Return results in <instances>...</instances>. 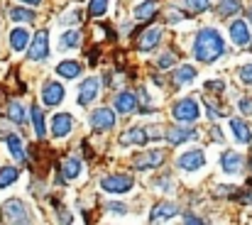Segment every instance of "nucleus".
Here are the masks:
<instances>
[{
	"instance_id": "nucleus-1",
	"label": "nucleus",
	"mask_w": 252,
	"mask_h": 225,
	"mask_svg": "<svg viewBox=\"0 0 252 225\" xmlns=\"http://www.w3.org/2000/svg\"><path fill=\"white\" fill-rule=\"evenodd\" d=\"M225 42L216 30H201L196 42H193V57L203 64H213L218 57H223Z\"/></svg>"
},
{
	"instance_id": "nucleus-2",
	"label": "nucleus",
	"mask_w": 252,
	"mask_h": 225,
	"mask_svg": "<svg viewBox=\"0 0 252 225\" xmlns=\"http://www.w3.org/2000/svg\"><path fill=\"white\" fill-rule=\"evenodd\" d=\"M0 221L2 225H34V213L20 198H10L0 206Z\"/></svg>"
},
{
	"instance_id": "nucleus-3",
	"label": "nucleus",
	"mask_w": 252,
	"mask_h": 225,
	"mask_svg": "<svg viewBox=\"0 0 252 225\" xmlns=\"http://www.w3.org/2000/svg\"><path fill=\"white\" fill-rule=\"evenodd\" d=\"M132 186H135V181L127 174H113V176L100 179V189L105 193H127V191H132Z\"/></svg>"
},
{
	"instance_id": "nucleus-4",
	"label": "nucleus",
	"mask_w": 252,
	"mask_h": 225,
	"mask_svg": "<svg viewBox=\"0 0 252 225\" xmlns=\"http://www.w3.org/2000/svg\"><path fill=\"white\" fill-rule=\"evenodd\" d=\"M171 115H174V120H179V123H193V120L198 118V103H196L193 98H181V100L174 105Z\"/></svg>"
},
{
	"instance_id": "nucleus-5",
	"label": "nucleus",
	"mask_w": 252,
	"mask_h": 225,
	"mask_svg": "<svg viewBox=\"0 0 252 225\" xmlns=\"http://www.w3.org/2000/svg\"><path fill=\"white\" fill-rule=\"evenodd\" d=\"M47 54H49V34H47V30H39V32L34 34L32 44H30L27 57H30L32 62H42V59H47Z\"/></svg>"
},
{
	"instance_id": "nucleus-6",
	"label": "nucleus",
	"mask_w": 252,
	"mask_h": 225,
	"mask_svg": "<svg viewBox=\"0 0 252 225\" xmlns=\"http://www.w3.org/2000/svg\"><path fill=\"white\" fill-rule=\"evenodd\" d=\"M164 161V152L162 150H150V152H142L137 157H132V166L145 171V169H157L159 164Z\"/></svg>"
},
{
	"instance_id": "nucleus-7",
	"label": "nucleus",
	"mask_w": 252,
	"mask_h": 225,
	"mask_svg": "<svg viewBox=\"0 0 252 225\" xmlns=\"http://www.w3.org/2000/svg\"><path fill=\"white\" fill-rule=\"evenodd\" d=\"M176 164H179V169H184V171H198V169H203V164H206V154L201 150H189L176 159Z\"/></svg>"
},
{
	"instance_id": "nucleus-8",
	"label": "nucleus",
	"mask_w": 252,
	"mask_h": 225,
	"mask_svg": "<svg viewBox=\"0 0 252 225\" xmlns=\"http://www.w3.org/2000/svg\"><path fill=\"white\" fill-rule=\"evenodd\" d=\"M91 128L93 130H110L113 125H115V115H113V110L110 108H98V110H93L91 113Z\"/></svg>"
},
{
	"instance_id": "nucleus-9",
	"label": "nucleus",
	"mask_w": 252,
	"mask_h": 225,
	"mask_svg": "<svg viewBox=\"0 0 252 225\" xmlns=\"http://www.w3.org/2000/svg\"><path fill=\"white\" fill-rule=\"evenodd\" d=\"M42 100L44 105H59L64 100V86L59 81H47L42 88Z\"/></svg>"
},
{
	"instance_id": "nucleus-10",
	"label": "nucleus",
	"mask_w": 252,
	"mask_h": 225,
	"mask_svg": "<svg viewBox=\"0 0 252 225\" xmlns=\"http://www.w3.org/2000/svg\"><path fill=\"white\" fill-rule=\"evenodd\" d=\"M98 91H100V81L95 76L86 78L81 83V88H79V105H91V100L98 98Z\"/></svg>"
},
{
	"instance_id": "nucleus-11",
	"label": "nucleus",
	"mask_w": 252,
	"mask_h": 225,
	"mask_svg": "<svg viewBox=\"0 0 252 225\" xmlns=\"http://www.w3.org/2000/svg\"><path fill=\"white\" fill-rule=\"evenodd\" d=\"M71 128H74V118L69 113H59L52 118V135L54 137H66L71 132Z\"/></svg>"
},
{
	"instance_id": "nucleus-12",
	"label": "nucleus",
	"mask_w": 252,
	"mask_h": 225,
	"mask_svg": "<svg viewBox=\"0 0 252 225\" xmlns=\"http://www.w3.org/2000/svg\"><path fill=\"white\" fill-rule=\"evenodd\" d=\"M220 166H223L225 174H240L243 166H245V159H243V154H238V152H225V154L220 157Z\"/></svg>"
},
{
	"instance_id": "nucleus-13",
	"label": "nucleus",
	"mask_w": 252,
	"mask_h": 225,
	"mask_svg": "<svg viewBox=\"0 0 252 225\" xmlns=\"http://www.w3.org/2000/svg\"><path fill=\"white\" fill-rule=\"evenodd\" d=\"M159 39H162V30H159V27L145 30V32L140 34V39H137V49H140V52H150L152 47L159 44Z\"/></svg>"
},
{
	"instance_id": "nucleus-14",
	"label": "nucleus",
	"mask_w": 252,
	"mask_h": 225,
	"mask_svg": "<svg viewBox=\"0 0 252 225\" xmlns=\"http://www.w3.org/2000/svg\"><path fill=\"white\" fill-rule=\"evenodd\" d=\"M115 110L118 113H135L137 110V98H135V93H130V91H123V93H118L115 96Z\"/></svg>"
},
{
	"instance_id": "nucleus-15",
	"label": "nucleus",
	"mask_w": 252,
	"mask_h": 225,
	"mask_svg": "<svg viewBox=\"0 0 252 225\" xmlns=\"http://www.w3.org/2000/svg\"><path fill=\"white\" fill-rule=\"evenodd\" d=\"M174 216H179V206L176 203H157L155 208H152V213H150V223H157V221H164V218H174Z\"/></svg>"
},
{
	"instance_id": "nucleus-16",
	"label": "nucleus",
	"mask_w": 252,
	"mask_h": 225,
	"mask_svg": "<svg viewBox=\"0 0 252 225\" xmlns=\"http://www.w3.org/2000/svg\"><path fill=\"white\" fill-rule=\"evenodd\" d=\"M230 39L235 44H240V47H245L250 42V30H248V22L245 20H235L230 25Z\"/></svg>"
},
{
	"instance_id": "nucleus-17",
	"label": "nucleus",
	"mask_w": 252,
	"mask_h": 225,
	"mask_svg": "<svg viewBox=\"0 0 252 225\" xmlns=\"http://www.w3.org/2000/svg\"><path fill=\"white\" fill-rule=\"evenodd\" d=\"M169 140V145H181L186 140H196L198 130H186V128H169V132L164 135Z\"/></svg>"
},
{
	"instance_id": "nucleus-18",
	"label": "nucleus",
	"mask_w": 252,
	"mask_h": 225,
	"mask_svg": "<svg viewBox=\"0 0 252 225\" xmlns=\"http://www.w3.org/2000/svg\"><path fill=\"white\" fill-rule=\"evenodd\" d=\"M27 44H30V32L25 27H15L10 32V47H12V52H25Z\"/></svg>"
},
{
	"instance_id": "nucleus-19",
	"label": "nucleus",
	"mask_w": 252,
	"mask_h": 225,
	"mask_svg": "<svg viewBox=\"0 0 252 225\" xmlns=\"http://www.w3.org/2000/svg\"><path fill=\"white\" fill-rule=\"evenodd\" d=\"M147 142V130L142 128H127L120 135V145H145Z\"/></svg>"
},
{
	"instance_id": "nucleus-20",
	"label": "nucleus",
	"mask_w": 252,
	"mask_h": 225,
	"mask_svg": "<svg viewBox=\"0 0 252 225\" xmlns=\"http://www.w3.org/2000/svg\"><path fill=\"white\" fill-rule=\"evenodd\" d=\"M230 130H233V135H235V140L240 145H248L252 140V132H250V128H248V123L240 120V118H233L230 120Z\"/></svg>"
},
{
	"instance_id": "nucleus-21",
	"label": "nucleus",
	"mask_w": 252,
	"mask_h": 225,
	"mask_svg": "<svg viewBox=\"0 0 252 225\" xmlns=\"http://www.w3.org/2000/svg\"><path fill=\"white\" fill-rule=\"evenodd\" d=\"M62 171H64V179L74 181V179H79V174H81V161H79L76 157H69V159H64Z\"/></svg>"
},
{
	"instance_id": "nucleus-22",
	"label": "nucleus",
	"mask_w": 252,
	"mask_h": 225,
	"mask_svg": "<svg viewBox=\"0 0 252 225\" xmlns=\"http://www.w3.org/2000/svg\"><path fill=\"white\" fill-rule=\"evenodd\" d=\"M17 176H20V169H15V166H0V189L12 186L17 181Z\"/></svg>"
},
{
	"instance_id": "nucleus-23",
	"label": "nucleus",
	"mask_w": 252,
	"mask_h": 225,
	"mask_svg": "<svg viewBox=\"0 0 252 225\" xmlns=\"http://www.w3.org/2000/svg\"><path fill=\"white\" fill-rule=\"evenodd\" d=\"M5 142H7V150L10 154L17 159V161H25V150H22V140L17 137V135H7L5 137Z\"/></svg>"
},
{
	"instance_id": "nucleus-24",
	"label": "nucleus",
	"mask_w": 252,
	"mask_h": 225,
	"mask_svg": "<svg viewBox=\"0 0 252 225\" xmlns=\"http://www.w3.org/2000/svg\"><path fill=\"white\" fill-rule=\"evenodd\" d=\"M196 78V69L193 66H179L174 71V83L176 86H184V83H191Z\"/></svg>"
},
{
	"instance_id": "nucleus-25",
	"label": "nucleus",
	"mask_w": 252,
	"mask_h": 225,
	"mask_svg": "<svg viewBox=\"0 0 252 225\" xmlns=\"http://www.w3.org/2000/svg\"><path fill=\"white\" fill-rule=\"evenodd\" d=\"M57 71H59V76H64V78H76V76L81 74V66H79V62H62L57 66Z\"/></svg>"
},
{
	"instance_id": "nucleus-26",
	"label": "nucleus",
	"mask_w": 252,
	"mask_h": 225,
	"mask_svg": "<svg viewBox=\"0 0 252 225\" xmlns=\"http://www.w3.org/2000/svg\"><path fill=\"white\" fill-rule=\"evenodd\" d=\"M155 10H157V2H155V0L140 2V5L135 7V17H137V20H150V17L155 15Z\"/></svg>"
},
{
	"instance_id": "nucleus-27",
	"label": "nucleus",
	"mask_w": 252,
	"mask_h": 225,
	"mask_svg": "<svg viewBox=\"0 0 252 225\" xmlns=\"http://www.w3.org/2000/svg\"><path fill=\"white\" fill-rule=\"evenodd\" d=\"M7 118L12 120V123H17V125H22L25 123V108H22V103H17V100H12L10 105H7Z\"/></svg>"
},
{
	"instance_id": "nucleus-28",
	"label": "nucleus",
	"mask_w": 252,
	"mask_h": 225,
	"mask_svg": "<svg viewBox=\"0 0 252 225\" xmlns=\"http://www.w3.org/2000/svg\"><path fill=\"white\" fill-rule=\"evenodd\" d=\"M30 110H32V123H34V132H37V137H44V132H47V125H44V113H42L37 105H32Z\"/></svg>"
},
{
	"instance_id": "nucleus-29",
	"label": "nucleus",
	"mask_w": 252,
	"mask_h": 225,
	"mask_svg": "<svg viewBox=\"0 0 252 225\" xmlns=\"http://www.w3.org/2000/svg\"><path fill=\"white\" fill-rule=\"evenodd\" d=\"M79 44H81V32L69 30V32L62 34V49H74V47H79Z\"/></svg>"
},
{
	"instance_id": "nucleus-30",
	"label": "nucleus",
	"mask_w": 252,
	"mask_h": 225,
	"mask_svg": "<svg viewBox=\"0 0 252 225\" xmlns=\"http://www.w3.org/2000/svg\"><path fill=\"white\" fill-rule=\"evenodd\" d=\"M10 20H15V22H32L34 12L27 10V7H10Z\"/></svg>"
},
{
	"instance_id": "nucleus-31",
	"label": "nucleus",
	"mask_w": 252,
	"mask_h": 225,
	"mask_svg": "<svg viewBox=\"0 0 252 225\" xmlns=\"http://www.w3.org/2000/svg\"><path fill=\"white\" fill-rule=\"evenodd\" d=\"M240 0H220V5H218V12L220 15H238L240 12Z\"/></svg>"
},
{
	"instance_id": "nucleus-32",
	"label": "nucleus",
	"mask_w": 252,
	"mask_h": 225,
	"mask_svg": "<svg viewBox=\"0 0 252 225\" xmlns=\"http://www.w3.org/2000/svg\"><path fill=\"white\" fill-rule=\"evenodd\" d=\"M88 12H91L93 17L105 15V12H108V0H91V2H88Z\"/></svg>"
},
{
	"instance_id": "nucleus-33",
	"label": "nucleus",
	"mask_w": 252,
	"mask_h": 225,
	"mask_svg": "<svg viewBox=\"0 0 252 225\" xmlns=\"http://www.w3.org/2000/svg\"><path fill=\"white\" fill-rule=\"evenodd\" d=\"M186 2V7L191 10V12H203V10H208V5H211V0H184Z\"/></svg>"
},
{
	"instance_id": "nucleus-34",
	"label": "nucleus",
	"mask_w": 252,
	"mask_h": 225,
	"mask_svg": "<svg viewBox=\"0 0 252 225\" xmlns=\"http://www.w3.org/2000/svg\"><path fill=\"white\" fill-rule=\"evenodd\" d=\"M57 216H59V223H62V225H69V223H71V213H69L64 206H57Z\"/></svg>"
},
{
	"instance_id": "nucleus-35",
	"label": "nucleus",
	"mask_w": 252,
	"mask_h": 225,
	"mask_svg": "<svg viewBox=\"0 0 252 225\" xmlns=\"http://www.w3.org/2000/svg\"><path fill=\"white\" fill-rule=\"evenodd\" d=\"M79 20H81V15H79V10H71L69 15H64V17H62V25H76Z\"/></svg>"
},
{
	"instance_id": "nucleus-36",
	"label": "nucleus",
	"mask_w": 252,
	"mask_h": 225,
	"mask_svg": "<svg viewBox=\"0 0 252 225\" xmlns=\"http://www.w3.org/2000/svg\"><path fill=\"white\" fill-rule=\"evenodd\" d=\"M240 78H243V83L252 86V64H248V66H243V69H240Z\"/></svg>"
},
{
	"instance_id": "nucleus-37",
	"label": "nucleus",
	"mask_w": 252,
	"mask_h": 225,
	"mask_svg": "<svg viewBox=\"0 0 252 225\" xmlns=\"http://www.w3.org/2000/svg\"><path fill=\"white\" fill-rule=\"evenodd\" d=\"M174 64H176V57H174V54H164V57L159 59V66H162V69H169V66H174Z\"/></svg>"
},
{
	"instance_id": "nucleus-38",
	"label": "nucleus",
	"mask_w": 252,
	"mask_h": 225,
	"mask_svg": "<svg viewBox=\"0 0 252 225\" xmlns=\"http://www.w3.org/2000/svg\"><path fill=\"white\" fill-rule=\"evenodd\" d=\"M223 88H225L223 81H211V83H206V91H213V93H220Z\"/></svg>"
},
{
	"instance_id": "nucleus-39",
	"label": "nucleus",
	"mask_w": 252,
	"mask_h": 225,
	"mask_svg": "<svg viewBox=\"0 0 252 225\" xmlns=\"http://www.w3.org/2000/svg\"><path fill=\"white\" fill-rule=\"evenodd\" d=\"M240 110L245 115H252V98H240Z\"/></svg>"
},
{
	"instance_id": "nucleus-40",
	"label": "nucleus",
	"mask_w": 252,
	"mask_h": 225,
	"mask_svg": "<svg viewBox=\"0 0 252 225\" xmlns=\"http://www.w3.org/2000/svg\"><path fill=\"white\" fill-rule=\"evenodd\" d=\"M108 211H113V213H118V216H125V213H127V206H123V203H110Z\"/></svg>"
},
{
	"instance_id": "nucleus-41",
	"label": "nucleus",
	"mask_w": 252,
	"mask_h": 225,
	"mask_svg": "<svg viewBox=\"0 0 252 225\" xmlns=\"http://www.w3.org/2000/svg\"><path fill=\"white\" fill-rule=\"evenodd\" d=\"M184 223L186 225H206L201 218H196V216H186V218H184Z\"/></svg>"
},
{
	"instance_id": "nucleus-42",
	"label": "nucleus",
	"mask_w": 252,
	"mask_h": 225,
	"mask_svg": "<svg viewBox=\"0 0 252 225\" xmlns=\"http://www.w3.org/2000/svg\"><path fill=\"white\" fill-rule=\"evenodd\" d=\"M22 2H30V5H39L42 0H22Z\"/></svg>"
},
{
	"instance_id": "nucleus-43",
	"label": "nucleus",
	"mask_w": 252,
	"mask_h": 225,
	"mask_svg": "<svg viewBox=\"0 0 252 225\" xmlns=\"http://www.w3.org/2000/svg\"><path fill=\"white\" fill-rule=\"evenodd\" d=\"M0 100H2V91H0Z\"/></svg>"
},
{
	"instance_id": "nucleus-44",
	"label": "nucleus",
	"mask_w": 252,
	"mask_h": 225,
	"mask_svg": "<svg viewBox=\"0 0 252 225\" xmlns=\"http://www.w3.org/2000/svg\"><path fill=\"white\" fill-rule=\"evenodd\" d=\"M250 20H252V10H250Z\"/></svg>"
}]
</instances>
